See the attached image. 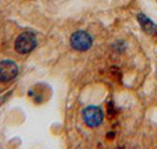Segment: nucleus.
Listing matches in <instances>:
<instances>
[{
  "label": "nucleus",
  "instance_id": "1",
  "mask_svg": "<svg viewBox=\"0 0 157 149\" xmlns=\"http://www.w3.org/2000/svg\"><path fill=\"white\" fill-rule=\"evenodd\" d=\"M37 46V37L31 31L23 32L16 40V50L19 53H29Z\"/></svg>",
  "mask_w": 157,
  "mask_h": 149
},
{
  "label": "nucleus",
  "instance_id": "5",
  "mask_svg": "<svg viewBox=\"0 0 157 149\" xmlns=\"http://www.w3.org/2000/svg\"><path fill=\"white\" fill-rule=\"evenodd\" d=\"M137 19L140 22V25H141L142 30L149 34H155L157 33V25L155 23H152V20H150L148 17L143 13H140L137 16Z\"/></svg>",
  "mask_w": 157,
  "mask_h": 149
},
{
  "label": "nucleus",
  "instance_id": "3",
  "mask_svg": "<svg viewBox=\"0 0 157 149\" xmlns=\"http://www.w3.org/2000/svg\"><path fill=\"white\" fill-rule=\"evenodd\" d=\"M83 118H84V122L90 128H94L103 122L104 114L99 107L90 105V107H86L83 111Z\"/></svg>",
  "mask_w": 157,
  "mask_h": 149
},
{
  "label": "nucleus",
  "instance_id": "4",
  "mask_svg": "<svg viewBox=\"0 0 157 149\" xmlns=\"http://www.w3.org/2000/svg\"><path fill=\"white\" fill-rule=\"evenodd\" d=\"M19 68L13 61H2L0 62V82H8L18 75Z\"/></svg>",
  "mask_w": 157,
  "mask_h": 149
},
{
  "label": "nucleus",
  "instance_id": "2",
  "mask_svg": "<svg viewBox=\"0 0 157 149\" xmlns=\"http://www.w3.org/2000/svg\"><path fill=\"white\" fill-rule=\"evenodd\" d=\"M70 43L76 51H86L92 45V38L87 32L77 31L71 36Z\"/></svg>",
  "mask_w": 157,
  "mask_h": 149
}]
</instances>
